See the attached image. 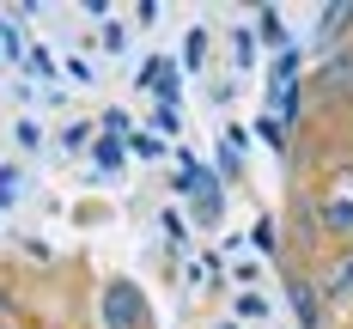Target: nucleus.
Wrapping results in <instances>:
<instances>
[{"label": "nucleus", "instance_id": "nucleus-1", "mask_svg": "<svg viewBox=\"0 0 353 329\" xmlns=\"http://www.w3.org/2000/svg\"><path fill=\"white\" fill-rule=\"evenodd\" d=\"M104 323L110 329H134V323H141V292L116 281V287L104 292Z\"/></svg>", "mask_w": 353, "mask_h": 329}, {"label": "nucleus", "instance_id": "nucleus-2", "mask_svg": "<svg viewBox=\"0 0 353 329\" xmlns=\"http://www.w3.org/2000/svg\"><path fill=\"white\" fill-rule=\"evenodd\" d=\"M323 226H329V232H353V201H341V195H335V201L323 208Z\"/></svg>", "mask_w": 353, "mask_h": 329}, {"label": "nucleus", "instance_id": "nucleus-3", "mask_svg": "<svg viewBox=\"0 0 353 329\" xmlns=\"http://www.w3.org/2000/svg\"><path fill=\"white\" fill-rule=\"evenodd\" d=\"M201 55H208V31L195 25V31L183 37V61H189V68H201Z\"/></svg>", "mask_w": 353, "mask_h": 329}, {"label": "nucleus", "instance_id": "nucleus-4", "mask_svg": "<svg viewBox=\"0 0 353 329\" xmlns=\"http://www.w3.org/2000/svg\"><path fill=\"white\" fill-rule=\"evenodd\" d=\"M12 201H19V171L0 165V208H12Z\"/></svg>", "mask_w": 353, "mask_h": 329}, {"label": "nucleus", "instance_id": "nucleus-5", "mask_svg": "<svg viewBox=\"0 0 353 329\" xmlns=\"http://www.w3.org/2000/svg\"><path fill=\"white\" fill-rule=\"evenodd\" d=\"M232 55H238V68H250V61H256V37L238 31V37H232Z\"/></svg>", "mask_w": 353, "mask_h": 329}, {"label": "nucleus", "instance_id": "nucleus-6", "mask_svg": "<svg viewBox=\"0 0 353 329\" xmlns=\"http://www.w3.org/2000/svg\"><path fill=\"white\" fill-rule=\"evenodd\" d=\"M128 146H134L141 159H159V152H165V141H159V134H146V128H141V134H134V141H128Z\"/></svg>", "mask_w": 353, "mask_h": 329}, {"label": "nucleus", "instance_id": "nucleus-7", "mask_svg": "<svg viewBox=\"0 0 353 329\" xmlns=\"http://www.w3.org/2000/svg\"><path fill=\"white\" fill-rule=\"evenodd\" d=\"M213 275H219V268H213V256H195V268H189V281H195V287H208Z\"/></svg>", "mask_w": 353, "mask_h": 329}, {"label": "nucleus", "instance_id": "nucleus-8", "mask_svg": "<svg viewBox=\"0 0 353 329\" xmlns=\"http://www.w3.org/2000/svg\"><path fill=\"white\" fill-rule=\"evenodd\" d=\"M262 311H268V305H262V299H256V292H244V299H238V317H250V323H256V317H262Z\"/></svg>", "mask_w": 353, "mask_h": 329}, {"label": "nucleus", "instance_id": "nucleus-9", "mask_svg": "<svg viewBox=\"0 0 353 329\" xmlns=\"http://www.w3.org/2000/svg\"><path fill=\"white\" fill-rule=\"evenodd\" d=\"M98 165H104V171H116V165H122V152H116L110 141H98Z\"/></svg>", "mask_w": 353, "mask_h": 329}, {"label": "nucleus", "instance_id": "nucleus-10", "mask_svg": "<svg viewBox=\"0 0 353 329\" xmlns=\"http://www.w3.org/2000/svg\"><path fill=\"white\" fill-rule=\"evenodd\" d=\"M335 287L353 292V256H341V262H335Z\"/></svg>", "mask_w": 353, "mask_h": 329}, {"label": "nucleus", "instance_id": "nucleus-11", "mask_svg": "<svg viewBox=\"0 0 353 329\" xmlns=\"http://www.w3.org/2000/svg\"><path fill=\"white\" fill-rule=\"evenodd\" d=\"M225 329H232V323H225Z\"/></svg>", "mask_w": 353, "mask_h": 329}]
</instances>
